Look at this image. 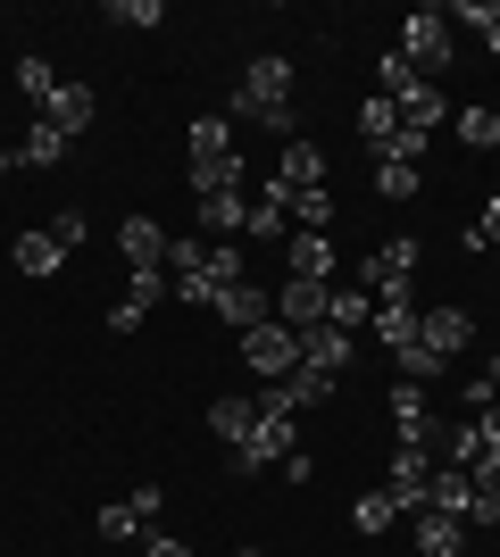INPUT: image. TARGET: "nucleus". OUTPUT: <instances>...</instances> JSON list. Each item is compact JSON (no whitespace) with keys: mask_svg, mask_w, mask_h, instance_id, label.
<instances>
[{"mask_svg":"<svg viewBox=\"0 0 500 557\" xmlns=\"http://www.w3.org/2000/svg\"><path fill=\"white\" fill-rule=\"evenodd\" d=\"M251 424H259V408H251L242 392H225V399L209 408V433H217L225 449H242V442H251Z\"/></svg>","mask_w":500,"mask_h":557,"instance_id":"nucleus-22","label":"nucleus"},{"mask_svg":"<svg viewBox=\"0 0 500 557\" xmlns=\"http://www.w3.org/2000/svg\"><path fill=\"white\" fill-rule=\"evenodd\" d=\"M200 225H209L217 242H234V233L251 225V191H209V200H200Z\"/></svg>","mask_w":500,"mask_h":557,"instance_id":"nucleus-21","label":"nucleus"},{"mask_svg":"<svg viewBox=\"0 0 500 557\" xmlns=\"http://www.w3.org/2000/svg\"><path fill=\"white\" fill-rule=\"evenodd\" d=\"M476 442H484V449H500V408H484V417H476Z\"/></svg>","mask_w":500,"mask_h":557,"instance_id":"nucleus-42","label":"nucleus"},{"mask_svg":"<svg viewBox=\"0 0 500 557\" xmlns=\"http://www.w3.org/2000/svg\"><path fill=\"white\" fill-rule=\"evenodd\" d=\"M467 408H476V417H484V408H500V358H484V367L467 374Z\"/></svg>","mask_w":500,"mask_h":557,"instance_id":"nucleus-37","label":"nucleus"},{"mask_svg":"<svg viewBox=\"0 0 500 557\" xmlns=\"http://www.w3.org/2000/svg\"><path fill=\"white\" fill-rule=\"evenodd\" d=\"M392 433H401V449H426V442H434L426 383H392Z\"/></svg>","mask_w":500,"mask_h":557,"instance_id":"nucleus-13","label":"nucleus"},{"mask_svg":"<svg viewBox=\"0 0 500 557\" xmlns=\"http://www.w3.org/2000/svg\"><path fill=\"white\" fill-rule=\"evenodd\" d=\"M251 267H242V250L234 242H209V283H242Z\"/></svg>","mask_w":500,"mask_h":557,"instance_id":"nucleus-39","label":"nucleus"},{"mask_svg":"<svg viewBox=\"0 0 500 557\" xmlns=\"http://www.w3.org/2000/svg\"><path fill=\"white\" fill-rule=\"evenodd\" d=\"M367 317H376V300H367V292H326V325H333V333H358Z\"/></svg>","mask_w":500,"mask_h":557,"instance_id":"nucleus-28","label":"nucleus"},{"mask_svg":"<svg viewBox=\"0 0 500 557\" xmlns=\"http://www.w3.org/2000/svg\"><path fill=\"white\" fill-rule=\"evenodd\" d=\"M467 474H476V491H484V499H492V508H500V449H484V458L467 466Z\"/></svg>","mask_w":500,"mask_h":557,"instance_id":"nucleus-40","label":"nucleus"},{"mask_svg":"<svg viewBox=\"0 0 500 557\" xmlns=\"http://www.w3.org/2000/svg\"><path fill=\"white\" fill-rule=\"evenodd\" d=\"M109 25H134V34H143V25H167V9L159 0H109Z\"/></svg>","mask_w":500,"mask_h":557,"instance_id":"nucleus-38","label":"nucleus"},{"mask_svg":"<svg viewBox=\"0 0 500 557\" xmlns=\"http://www.w3.org/2000/svg\"><path fill=\"white\" fill-rule=\"evenodd\" d=\"M417 342H426L434 358H459V349L476 342V317H467V308H417Z\"/></svg>","mask_w":500,"mask_h":557,"instance_id":"nucleus-8","label":"nucleus"},{"mask_svg":"<svg viewBox=\"0 0 500 557\" xmlns=\"http://www.w3.org/2000/svg\"><path fill=\"white\" fill-rule=\"evenodd\" d=\"M242 557H267V549H242Z\"/></svg>","mask_w":500,"mask_h":557,"instance_id":"nucleus-46","label":"nucleus"},{"mask_svg":"<svg viewBox=\"0 0 500 557\" xmlns=\"http://www.w3.org/2000/svg\"><path fill=\"white\" fill-rule=\"evenodd\" d=\"M292 408L284 399V383H267V399H259V424H251V442L234 449V474H259V466H284L292 458Z\"/></svg>","mask_w":500,"mask_h":557,"instance_id":"nucleus-2","label":"nucleus"},{"mask_svg":"<svg viewBox=\"0 0 500 557\" xmlns=\"http://www.w3.org/2000/svg\"><path fill=\"white\" fill-rule=\"evenodd\" d=\"M17 159H25V166H59V159H68V134H50L42 116H34V134H25V150H17Z\"/></svg>","mask_w":500,"mask_h":557,"instance_id":"nucleus-34","label":"nucleus"},{"mask_svg":"<svg viewBox=\"0 0 500 557\" xmlns=\"http://www.w3.org/2000/svg\"><path fill=\"white\" fill-rule=\"evenodd\" d=\"M376 191H383V200H417V191H426V175H417L408 159H376Z\"/></svg>","mask_w":500,"mask_h":557,"instance_id":"nucleus-30","label":"nucleus"},{"mask_svg":"<svg viewBox=\"0 0 500 557\" xmlns=\"http://www.w3.org/2000/svg\"><path fill=\"white\" fill-rule=\"evenodd\" d=\"M358 134H367V150H376V159H383V150L401 141V109H392V100H383V92H367V100H358Z\"/></svg>","mask_w":500,"mask_h":557,"instance_id":"nucleus-20","label":"nucleus"},{"mask_svg":"<svg viewBox=\"0 0 500 557\" xmlns=\"http://www.w3.org/2000/svg\"><path fill=\"white\" fill-rule=\"evenodd\" d=\"M225 116H251L267 134L301 141V116H292V59L284 50H259L251 67H242V92H225Z\"/></svg>","mask_w":500,"mask_h":557,"instance_id":"nucleus-1","label":"nucleus"},{"mask_svg":"<svg viewBox=\"0 0 500 557\" xmlns=\"http://www.w3.org/2000/svg\"><path fill=\"white\" fill-rule=\"evenodd\" d=\"M476 233H484V242H492V250H500V191H492V200H484V225H476Z\"/></svg>","mask_w":500,"mask_h":557,"instance_id":"nucleus-43","label":"nucleus"},{"mask_svg":"<svg viewBox=\"0 0 500 557\" xmlns=\"http://www.w3.org/2000/svg\"><path fill=\"white\" fill-rule=\"evenodd\" d=\"M476 474H467V466H434V483H426V508L434 516H459V524H467V533H476Z\"/></svg>","mask_w":500,"mask_h":557,"instance_id":"nucleus-7","label":"nucleus"},{"mask_svg":"<svg viewBox=\"0 0 500 557\" xmlns=\"http://www.w3.org/2000/svg\"><path fill=\"white\" fill-rule=\"evenodd\" d=\"M376 92H383V100H392V109H401V100H408V92H426V75L408 67L401 50H383V67H376Z\"/></svg>","mask_w":500,"mask_h":557,"instance_id":"nucleus-26","label":"nucleus"},{"mask_svg":"<svg viewBox=\"0 0 500 557\" xmlns=\"http://www.w3.org/2000/svg\"><path fill=\"white\" fill-rule=\"evenodd\" d=\"M326 184V150L317 141H284V159H276V175H267V191H317Z\"/></svg>","mask_w":500,"mask_h":557,"instance_id":"nucleus-10","label":"nucleus"},{"mask_svg":"<svg viewBox=\"0 0 500 557\" xmlns=\"http://www.w3.org/2000/svg\"><path fill=\"white\" fill-rule=\"evenodd\" d=\"M184 184L192 200H209V191H242V159L225 150V159H184Z\"/></svg>","mask_w":500,"mask_h":557,"instance_id":"nucleus-18","label":"nucleus"},{"mask_svg":"<svg viewBox=\"0 0 500 557\" xmlns=\"http://www.w3.org/2000/svg\"><path fill=\"white\" fill-rule=\"evenodd\" d=\"M17 92L34 100V109H42V100L59 92V84H50V59H42V50H25V59H17Z\"/></svg>","mask_w":500,"mask_h":557,"instance_id":"nucleus-35","label":"nucleus"},{"mask_svg":"<svg viewBox=\"0 0 500 557\" xmlns=\"http://www.w3.org/2000/svg\"><path fill=\"white\" fill-rule=\"evenodd\" d=\"M159 300H175V292H167V267H143V275H125V308H159Z\"/></svg>","mask_w":500,"mask_h":557,"instance_id":"nucleus-33","label":"nucleus"},{"mask_svg":"<svg viewBox=\"0 0 500 557\" xmlns=\"http://www.w3.org/2000/svg\"><path fill=\"white\" fill-rule=\"evenodd\" d=\"M417 258H426V250H417V233H392V242H383V250L358 267V275H367V300H392V292H408Z\"/></svg>","mask_w":500,"mask_h":557,"instance_id":"nucleus-5","label":"nucleus"},{"mask_svg":"<svg viewBox=\"0 0 500 557\" xmlns=\"http://www.w3.org/2000/svg\"><path fill=\"white\" fill-rule=\"evenodd\" d=\"M84 233H93V225H84V216H50V242H59V250H84Z\"/></svg>","mask_w":500,"mask_h":557,"instance_id":"nucleus-41","label":"nucleus"},{"mask_svg":"<svg viewBox=\"0 0 500 557\" xmlns=\"http://www.w3.org/2000/svg\"><path fill=\"white\" fill-rule=\"evenodd\" d=\"M209 317H225L234 333H251V325H276V292H259L251 275H242V283H217Z\"/></svg>","mask_w":500,"mask_h":557,"instance_id":"nucleus-6","label":"nucleus"},{"mask_svg":"<svg viewBox=\"0 0 500 557\" xmlns=\"http://www.w3.org/2000/svg\"><path fill=\"white\" fill-rule=\"evenodd\" d=\"M434 449H392V499L401 508H426V483H434Z\"/></svg>","mask_w":500,"mask_h":557,"instance_id":"nucleus-14","label":"nucleus"},{"mask_svg":"<svg viewBox=\"0 0 500 557\" xmlns=\"http://www.w3.org/2000/svg\"><path fill=\"white\" fill-rule=\"evenodd\" d=\"M392 524H401V499H392V491H367V499H351V533H392Z\"/></svg>","mask_w":500,"mask_h":557,"instance_id":"nucleus-25","label":"nucleus"},{"mask_svg":"<svg viewBox=\"0 0 500 557\" xmlns=\"http://www.w3.org/2000/svg\"><path fill=\"white\" fill-rule=\"evenodd\" d=\"M242 358H251V374H259V383H284V374H301V333L251 325V333H242Z\"/></svg>","mask_w":500,"mask_h":557,"instance_id":"nucleus-4","label":"nucleus"},{"mask_svg":"<svg viewBox=\"0 0 500 557\" xmlns=\"http://www.w3.org/2000/svg\"><path fill=\"white\" fill-rule=\"evenodd\" d=\"M9 258H17V275H34V283H42V275H59V267H68V250H59L50 233H17V250H9Z\"/></svg>","mask_w":500,"mask_h":557,"instance_id":"nucleus-23","label":"nucleus"},{"mask_svg":"<svg viewBox=\"0 0 500 557\" xmlns=\"http://www.w3.org/2000/svg\"><path fill=\"white\" fill-rule=\"evenodd\" d=\"M434 374H451V358H434L426 342H408L401 349V383H434Z\"/></svg>","mask_w":500,"mask_h":557,"instance_id":"nucleus-36","label":"nucleus"},{"mask_svg":"<svg viewBox=\"0 0 500 557\" xmlns=\"http://www.w3.org/2000/svg\"><path fill=\"white\" fill-rule=\"evenodd\" d=\"M459 141H467V150H500V109L467 100V109H459Z\"/></svg>","mask_w":500,"mask_h":557,"instance_id":"nucleus-27","label":"nucleus"},{"mask_svg":"<svg viewBox=\"0 0 500 557\" xmlns=\"http://www.w3.org/2000/svg\"><path fill=\"white\" fill-rule=\"evenodd\" d=\"M351 358H358V333H333V325L301 333V367H317V374H342Z\"/></svg>","mask_w":500,"mask_h":557,"instance_id":"nucleus-15","label":"nucleus"},{"mask_svg":"<svg viewBox=\"0 0 500 557\" xmlns=\"http://www.w3.org/2000/svg\"><path fill=\"white\" fill-rule=\"evenodd\" d=\"M451 25H476V34H484V50L500 59V0H459V9H451Z\"/></svg>","mask_w":500,"mask_h":557,"instance_id":"nucleus-32","label":"nucleus"},{"mask_svg":"<svg viewBox=\"0 0 500 557\" xmlns=\"http://www.w3.org/2000/svg\"><path fill=\"white\" fill-rule=\"evenodd\" d=\"M184 150H192V159H225V150H234V116H192Z\"/></svg>","mask_w":500,"mask_h":557,"instance_id":"nucleus-24","label":"nucleus"},{"mask_svg":"<svg viewBox=\"0 0 500 557\" xmlns=\"http://www.w3.org/2000/svg\"><path fill=\"white\" fill-rule=\"evenodd\" d=\"M367 325H376V333H383V349L401 358V349L417 342V308H408V292H392V300H376V317H367Z\"/></svg>","mask_w":500,"mask_h":557,"instance_id":"nucleus-17","label":"nucleus"},{"mask_svg":"<svg viewBox=\"0 0 500 557\" xmlns=\"http://www.w3.org/2000/svg\"><path fill=\"white\" fill-rule=\"evenodd\" d=\"M459 549H467V524H459V516L417 508V557H459Z\"/></svg>","mask_w":500,"mask_h":557,"instance_id":"nucleus-19","label":"nucleus"},{"mask_svg":"<svg viewBox=\"0 0 500 557\" xmlns=\"http://www.w3.org/2000/svg\"><path fill=\"white\" fill-rule=\"evenodd\" d=\"M392 50H401L417 75L451 67V9H434V0H426V9H408V17H401V42H392Z\"/></svg>","mask_w":500,"mask_h":557,"instance_id":"nucleus-3","label":"nucleus"},{"mask_svg":"<svg viewBox=\"0 0 500 557\" xmlns=\"http://www.w3.org/2000/svg\"><path fill=\"white\" fill-rule=\"evenodd\" d=\"M9 166H17V159H9V150H0V175H9Z\"/></svg>","mask_w":500,"mask_h":557,"instance_id":"nucleus-45","label":"nucleus"},{"mask_svg":"<svg viewBox=\"0 0 500 557\" xmlns=\"http://www.w3.org/2000/svg\"><path fill=\"white\" fill-rule=\"evenodd\" d=\"M143 557H192V549H184V541H167V533H150V541H143Z\"/></svg>","mask_w":500,"mask_h":557,"instance_id":"nucleus-44","label":"nucleus"},{"mask_svg":"<svg viewBox=\"0 0 500 557\" xmlns=\"http://www.w3.org/2000/svg\"><path fill=\"white\" fill-rule=\"evenodd\" d=\"M93 116H100V100L93 92H84V84H59V92H50L42 100V125H50V134H93Z\"/></svg>","mask_w":500,"mask_h":557,"instance_id":"nucleus-11","label":"nucleus"},{"mask_svg":"<svg viewBox=\"0 0 500 557\" xmlns=\"http://www.w3.org/2000/svg\"><path fill=\"white\" fill-rule=\"evenodd\" d=\"M326 292L333 283H284V292H276V325L284 333H317L326 325Z\"/></svg>","mask_w":500,"mask_h":557,"instance_id":"nucleus-9","label":"nucleus"},{"mask_svg":"<svg viewBox=\"0 0 500 557\" xmlns=\"http://www.w3.org/2000/svg\"><path fill=\"white\" fill-rule=\"evenodd\" d=\"M167 242H175V233H167L159 216H125V225H118V250H125L134 275H143V267H167Z\"/></svg>","mask_w":500,"mask_h":557,"instance_id":"nucleus-12","label":"nucleus"},{"mask_svg":"<svg viewBox=\"0 0 500 557\" xmlns=\"http://www.w3.org/2000/svg\"><path fill=\"white\" fill-rule=\"evenodd\" d=\"M333 383H342V374L301 367V374H284V399H292V408H326V399H333Z\"/></svg>","mask_w":500,"mask_h":557,"instance_id":"nucleus-31","label":"nucleus"},{"mask_svg":"<svg viewBox=\"0 0 500 557\" xmlns=\"http://www.w3.org/2000/svg\"><path fill=\"white\" fill-rule=\"evenodd\" d=\"M100 541H150L143 508H134V499H109V508H100Z\"/></svg>","mask_w":500,"mask_h":557,"instance_id":"nucleus-29","label":"nucleus"},{"mask_svg":"<svg viewBox=\"0 0 500 557\" xmlns=\"http://www.w3.org/2000/svg\"><path fill=\"white\" fill-rule=\"evenodd\" d=\"M292 283H333V233H292Z\"/></svg>","mask_w":500,"mask_h":557,"instance_id":"nucleus-16","label":"nucleus"}]
</instances>
